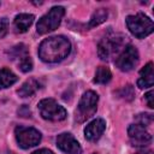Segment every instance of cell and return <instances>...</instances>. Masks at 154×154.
Masks as SVG:
<instances>
[{
    "instance_id": "cell-1",
    "label": "cell",
    "mask_w": 154,
    "mask_h": 154,
    "mask_svg": "<svg viewBox=\"0 0 154 154\" xmlns=\"http://www.w3.org/2000/svg\"><path fill=\"white\" fill-rule=\"evenodd\" d=\"M71 51V43L65 36H51L38 47V57L45 63H58L65 59Z\"/></svg>"
},
{
    "instance_id": "cell-2",
    "label": "cell",
    "mask_w": 154,
    "mask_h": 154,
    "mask_svg": "<svg viewBox=\"0 0 154 154\" xmlns=\"http://www.w3.org/2000/svg\"><path fill=\"white\" fill-rule=\"evenodd\" d=\"M125 22H126V26L130 30V32L137 38H144L146 36L150 35L154 29L153 20L144 13L128 16Z\"/></svg>"
},
{
    "instance_id": "cell-3",
    "label": "cell",
    "mask_w": 154,
    "mask_h": 154,
    "mask_svg": "<svg viewBox=\"0 0 154 154\" xmlns=\"http://www.w3.org/2000/svg\"><path fill=\"white\" fill-rule=\"evenodd\" d=\"M65 14V10L61 6H54L52 7L45 16H42L37 24H36V30L38 34H48L51 31H54L58 29V26L61 23V19Z\"/></svg>"
},
{
    "instance_id": "cell-4",
    "label": "cell",
    "mask_w": 154,
    "mask_h": 154,
    "mask_svg": "<svg viewBox=\"0 0 154 154\" xmlns=\"http://www.w3.org/2000/svg\"><path fill=\"white\" fill-rule=\"evenodd\" d=\"M97 102H99V96L95 91L93 90L85 91L79 100V103L76 111V120L78 123H83L90 117H93L96 112Z\"/></svg>"
},
{
    "instance_id": "cell-5",
    "label": "cell",
    "mask_w": 154,
    "mask_h": 154,
    "mask_svg": "<svg viewBox=\"0 0 154 154\" xmlns=\"http://www.w3.org/2000/svg\"><path fill=\"white\" fill-rule=\"evenodd\" d=\"M124 38L125 37L120 34L106 35L97 46V54L101 60H109L116 53H118L124 45Z\"/></svg>"
},
{
    "instance_id": "cell-6",
    "label": "cell",
    "mask_w": 154,
    "mask_h": 154,
    "mask_svg": "<svg viewBox=\"0 0 154 154\" xmlns=\"http://www.w3.org/2000/svg\"><path fill=\"white\" fill-rule=\"evenodd\" d=\"M37 108L41 117L49 122H60L64 120L67 116L66 109L53 99L41 100L37 105Z\"/></svg>"
},
{
    "instance_id": "cell-7",
    "label": "cell",
    "mask_w": 154,
    "mask_h": 154,
    "mask_svg": "<svg viewBox=\"0 0 154 154\" xmlns=\"http://www.w3.org/2000/svg\"><path fill=\"white\" fill-rule=\"evenodd\" d=\"M14 136L18 146L23 149L35 147L41 141V132L35 128L17 126L14 129Z\"/></svg>"
},
{
    "instance_id": "cell-8",
    "label": "cell",
    "mask_w": 154,
    "mask_h": 154,
    "mask_svg": "<svg viewBox=\"0 0 154 154\" xmlns=\"http://www.w3.org/2000/svg\"><path fill=\"white\" fill-rule=\"evenodd\" d=\"M137 63H138V52L136 47H134L132 45L125 46L123 52L116 59L117 67L124 72L131 71L137 65Z\"/></svg>"
},
{
    "instance_id": "cell-9",
    "label": "cell",
    "mask_w": 154,
    "mask_h": 154,
    "mask_svg": "<svg viewBox=\"0 0 154 154\" xmlns=\"http://www.w3.org/2000/svg\"><path fill=\"white\" fill-rule=\"evenodd\" d=\"M129 138L135 147H147L152 143V135L140 124H132L128 129Z\"/></svg>"
},
{
    "instance_id": "cell-10",
    "label": "cell",
    "mask_w": 154,
    "mask_h": 154,
    "mask_svg": "<svg viewBox=\"0 0 154 154\" xmlns=\"http://www.w3.org/2000/svg\"><path fill=\"white\" fill-rule=\"evenodd\" d=\"M57 147L66 154H82V148L77 140L69 132H63L57 137Z\"/></svg>"
},
{
    "instance_id": "cell-11",
    "label": "cell",
    "mask_w": 154,
    "mask_h": 154,
    "mask_svg": "<svg viewBox=\"0 0 154 154\" xmlns=\"http://www.w3.org/2000/svg\"><path fill=\"white\" fill-rule=\"evenodd\" d=\"M106 129V122L101 118L91 120L84 129V137L90 142H96Z\"/></svg>"
},
{
    "instance_id": "cell-12",
    "label": "cell",
    "mask_w": 154,
    "mask_h": 154,
    "mask_svg": "<svg viewBox=\"0 0 154 154\" xmlns=\"http://www.w3.org/2000/svg\"><path fill=\"white\" fill-rule=\"evenodd\" d=\"M154 84V73H153V63L149 61L140 71V77L137 79V85L141 89L150 88Z\"/></svg>"
},
{
    "instance_id": "cell-13",
    "label": "cell",
    "mask_w": 154,
    "mask_h": 154,
    "mask_svg": "<svg viewBox=\"0 0 154 154\" xmlns=\"http://www.w3.org/2000/svg\"><path fill=\"white\" fill-rule=\"evenodd\" d=\"M34 16L32 14H29V13H20V14H17L14 17V20H13V26L16 29L17 32H25L30 25L32 24L34 22Z\"/></svg>"
},
{
    "instance_id": "cell-14",
    "label": "cell",
    "mask_w": 154,
    "mask_h": 154,
    "mask_svg": "<svg viewBox=\"0 0 154 154\" xmlns=\"http://www.w3.org/2000/svg\"><path fill=\"white\" fill-rule=\"evenodd\" d=\"M40 88H41L40 82L35 78H30V79L25 81L22 84V87L18 89V95L22 96V97H28V96L34 95Z\"/></svg>"
},
{
    "instance_id": "cell-15",
    "label": "cell",
    "mask_w": 154,
    "mask_h": 154,
    "mask_svg": "<svg viewBox=\"0 0 154 154\" xmlns=\"http://www.w3.org/2000/svg\"><path fill=\"white\" fill-rule=\"evenodd\" d=\"M18 81V77L8 69H1L0 70V89H5L11 87Z\"/></svg>"
},
{
    "instance_id": "cell-16",
    "label": "cell",
    "mask_w": 154,
    "mask_h": 154,
    "mask_svg": "<svg viewBox=\"0 0 154 154\" xmlns=\"http://www.w3.org/2000/svg\"><path fill=\"white\" fill-rule=\"evenodd\" d=\"M112 78V73L109 71L108 67L106 66H99L96 69V72H95V77H94V83H97V84H106L111 81Z\"/></svg>"
},
{
    "instance_id": "cell-17",
    "label": "cell",
    "mask_w": 154,
    "mask_h": 154,
    "mask_svg": "<svg viewBox=\"0 0 154 154\" xmlns=\"http://www.w3.org/2000/svg\"><path fill=\"white\" fill-rule=\"evenodd\" d=\"M107 16H108V12H107L106 8H97V10L91 14V18H90V20H89L88 26H89V28H93V26L100 25L101 23H103V22L107 19Z\"/></svg>"
},
{
    "instance_id": "cell-18",
    "label": "cell",
    "mask_w": 154,
    "mask_h": 154,
    "mask_svg": "<svg viewBox=\"0 0 154 154\" xmlns=\"http://www.w3.org/2000/svg\"><path fill=\"white\" fill-rule=\"evenodd\" d=\"M8 53H10L11 59H18V61H19L20 59L25 58L26 55H29V54H28V49H26V47H25L23 43H19V45L12 47Z\"/></svg>"
},
{
    "instance_id": "cell-19",
    "label": "cell",
    "mask_w": 154,
    "mask_h": 154,
    "mask_svg": "<svg viewBox=\"0 0 154 154\" xmlns=\"http://www.w3.org/2000/svg\"><path fill=\"white\" fill-rule=\"evenodd\" d=\"M18 66H19L20 71H23V72H29V71H31V69H32V60H31V58H30L29 55H26L25 58L20 59V60L18 61Z\"/></svg>"
},
{
    "instance_id": "cell-20",
    "label": "cell",
    "mask_w": 154,
    "mask_h": 154,
    "mask_svg": "<svg viewBox=\"0 0 154 154\" xmlns=\"http://www.w3.org/2000/svg\"><path fill=\"white\" fill-rule=\"evenodd\" d=\"M136 120L138 122L140 125L147 126V125H150V124H152V122H153V116L149 114V113H141V114H137V116H136Z\"/></svg>"
},
{
    "instance_id": "cell-21",
    "label": "cell",
    "mask_w": 154,
    "mask_h": 154,
    "mask_svg": "<svg viewBox=\"0 0 154 154\" xmlns=\"http://www.w3.org/2000/svg\"><path fill=\"white\" fill-rule=\"evenodd\" d=\"M7 29H8V23L6 18H1L0 19V38L4 37L7 34Z\"/></svg>"
},
{
    "instance_id": "cell-22",
    "label": "cell",
    "mask_w": 154,
    "mask_h": 154,
    "mask_svg": "<svg viewBox=\"0 0 154 154\" xmlns=\"http://www.w3.org/2000/svg\"><path fill=\"white\" fill-rule=\"evenodd\" d=\"M122 96H124V99L126 100H131L134 97V90H132V87L131 85H126L123 88V94Z\"/></svg>"
},
{
    "instance_id": "cell-23",
    "label": "cell",
    "mask_w": 154,
    "mask_h": 154,
    "mask_svg": "<svg viewBox=\"0 0 154 154\" xmlns=\"http://www.w3.org/2000/svg\"><path fill=\"white\" fill-rule=\"evenodd\" d=\"M144 97H146V100H147L148 107H149V108H153V107H154V101H153V99H154V91H153V90L148 91V93L144 95Z\"/></svg>"
},
{
    "instance_id": "cell-24",
    "label": "cell",
    "mask_w": 154,
    "mask_h": 154,
    "mask_svg": "<svg viewBox=\"0 0 154 154\" xmlns=\"http://www.w3.org/2000/svg\"><path fill=\"white\" fill-rule=\"evenodd\" d=\"M18 114H20L22 117H25V118H28V117H30V114H31V112H30V109L24 105V106H22L19 109H18Z\"/></svg>"
},
{
    "instance_id": "cell-25",
    "label": "cell",
    "mask_w": 154,
    "mask_h": 154,
    "mask_svg": "<svg viewBox=\"0 0 154 154\" xmlns=\"http://www.w3.org/2000/svg\"><path fill=\"white\" fill-rule=\"evenodd\" d=\"M32 154H54V153L52 150H49V149L42 148V149H38V150H35Z\"/></svg>"
},
{
    "instance_id": "cell-26",
    "label": "cell",
    "mask_w": 154,
    "mask_h": 154,
    "mask_svg": "<svg viewBox=\"0 0 154 154\" xmlns=\"http://www.w3.org/2000/svg\"><path fill=\"white\" fill-rule=\"evenodd\" d=\"M135 154H153L152 150H147V152H138V153H135Z\"/></svg>"
},
{
    "instance_id": "cell-27",
    "label": "cell",
    "mask_w": 154,
    "mask_h": 154,
    "mask_svg": "<svg viewBox=\"0 0 154 154\" xmlns=\"http://www.w3.org/2000/svg\"><path fill=\"white\" fill-rule=\"evenodd\" d=\"M7 154H13V153H11V152H10V153H7Z\"/></svg>"
},
{
    "instance_id": "cell-28",
    "label": "cell",
    "mask_w": 154,
    "mask_h": 154,
    "mask_svg": "<svg viewBox=\"0 0 154 154\" xmlns=\"http://www.w3.org/2000/svg\"><path fill=\"white\" fill-rule=\"evenodd\" d=\"M94 154H97V153H94Z\"/></svg>"
}]
</instances>
